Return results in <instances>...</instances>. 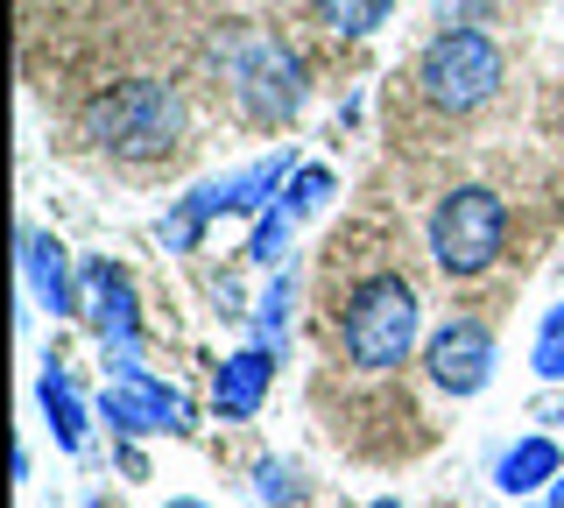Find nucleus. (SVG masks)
Wrapping results in <instances>:
<instances>
[{"label":"nucleus","instance_id":"obj_11","mask_svg":"<svg viewBox=\"0 0 564 508\" xmlns=\"http://www.w3.org/2000/svg\"><path fill=\"white\" fill-rule=\"evenodd\" d=\"M311 14H317V29H332V36L367 43L388 14H395V0H311Z\"/></svg>","mask_w":564,"mask_h":508},{"label":"nucleus","instance_id":"obj_10","mask_svg":"<svg viewBox=\"0 0 564 508\" xmlns=\"http://www.w3.org/2000/svg\"><path fill=\"white\" fill-rule=\"evenodd\" d=\"M22 275H29V290H35V304L50 311V318H64V311H78V296H70V255H64V240H50V234H22Z\"/></svg>","mask_w":564,"mask_h":508},{"label":"nucleus","instance_id":"obj_17","mask_svg":"<svg viewBox=\"0 0 564 508\" xmlns=\"http://www.w3.org/2000/svg\"><path fill=\"white\" fill-rule=\"evenodd\" d=\"M282 311H290V283H269V296H261V346H282Z\"/></svg>","mask_w":564,"mask_h":508},{"label":"nucleus","instance_id":"obj_1","mask_svg":"<svg viewBox=\"0 0 564 508\" xmlns=\"http://www.w3.org/2000/svg\"><path fill=\"white\" fill-rule=\"evenodd\" d=\"M423 339V296L402 269H367L352 275V283L332 296V346H339V360L352 367V375L367 381H388L402 375Z\"/></svg>","mask_w":564,"mask_h":508},{"label":"nucleus","instance_id":"obj_6","mask_svg":"<svg viewBox=\"0 0 564 508\" xmlns=\"http://www.w3.org/2000/svg\"><path fill=\"white\" fill-rule=\"evenodd\" d=\"M423 367H431V389L466 402L480 396L494 381V325L487 318H452L431 332V346H423Z\"/></svg>","mask_w":564,"mask_h":508},{"label":"nucleus","instance_id":"obj_14","mask_svg":"<svg viewBox=\"0 0 564 508\" xmlns=\"http://www.w3.org/2000/svg\"><path fill=\"white\" fill-rule=\"evenodd\" d=\"M529 367H536V381H564V304L543 311L536 346H529Z\"/></svg>","mask_w":564,"mask_h":508},{"label":"nucleus","instance_id":"obj_8","mask_svg":"<svg viewBox=\"0 0 564 508\" xmlns=\"http://www.w3.org/2000/svg\"><path fill=\"white\" fill-rule=\"evenodd\" d=\"M269 381H275V346H247L212 375V402H219L226 424H247V417L269 402Z\"/></svg>","mask_w":564,"mask_h":508},{"label":"nucleus","instance_id":"obj_5","mask_svg":"<svg viewBox=\"0 0 564 508\" xmlns=\"http://www.w3.org/2000/svg\"><path fill=\"white\" fill-rule=\"evenodd\" d=\"M508 226L516 219H508V198L494 184H452L431 205V226H423L437 275L445 283H480V275H494L508 255Z\"/></svg>","mask_w":564,"mask_h":508},{"label":"nucleus","instance_id":"obj_15","mask_svg":"<svg viewBox=\"0 0 564 508\" xmlns=\"http://www.w3.org/2000/svg\"><path fill=\"white\" fill-rule=\"evenodd\" d=\"M290 226H296V219L282 213V205H269V213H261V226H254V240H247V255H254L261 269H269V261L290 248Z\"/></svg>","mask_w":564,"mask_h":508},{"label":"nucleus","instance_id":"obj_18","mask_svg":"<svg viewBox=\"0 0 564 508\" xmlns=\"http://www.w3.org/2000/svg\"><path fill=\"white\" fill-rule=\"evenodd\" d=\"M551 508H564V473H557V480H551Z\"/></svg>","mask_w":564,"mask_h":508},{"label":"nucleus","instance_id":"obj_12","mask_svg":"<svg viewBox=\"0 0 564 508\" xmlns=\"http://www.w3.org/2000/svg\"><path fill=\"white\" fill-rule=\"evenodd\" d=\"M43 410H50V431H57V445L78 452V445H85V402H78V389H70L64 367H50V375H43Z\"/></svg>","mask_w":564,"mask_h":508},{"label":"nucleus","instance_id":"obj_16","mask_svg":"<svg viewBox=\"0 0 564 508\" xmlns=\"http://www.w3.org/2000/svg\"><path fill=\"white\" fill-rule=\"evenodd\" d=\"M261 501H269V508H296V501H304V487H296V466L261 460Z\"/></svg>","mask_w":564,"mask_h":508},{"label":"nucleus","instance_id":"obj_7","mask_svg":"<svg viewBox=\"0 0 564 508\" xmlns=\"http://www.w3.org/2000/svg\"><path fill=\"white\" fill-rule=\"evenodd\" d=\"M106 424L120 437H149V431H191V410L184 396L170 389V381H155L149 367H134V375H113V389H106Z\"/></svg>","mask_w":564,"mask_h":508},{"label":"nucleus","instance_id":"obj_19","mask_svg":"<svg viewBox=\"0 0 564 508\" xmlns=\"http://www.w3.org/2000/svg\"><path fill=\"white\" fill-rule=\"evenodd\" d=\"M170 508H205V501H170Z\"/></svg>","mask_w":564,"mask_h":508},{"label":"nucleus","instance_id":"obj_3","mask_svg":"<svg viewBox=\"0 0 564 508\" xmlns=\"http://www.w3.org/2000/svg\"><path fill=\"white\" fill-rule=\"evenodd\" d=\"M410 85H416V107L431 114V120H473L480 107L501 99L508 57H501V43H494L487 29L452 22V29H437V36L423 43Z\"/></svg>","mask_w":564,"mask_h":508},{"label":"nucleus","instance_id":"obj_9","mask_svg":"<svg viewBox=\"0 0 564 508\" xmlns=\"http://www.w3.org/2000/svg\"><path fill=\"white\" fill-rule=\"evenodd\" d=\"M564 473V452H557V437H516V445L501 452V460H494V487H501L508 501H529L536 495V487H551Z\"/></svg>","mask_w":564,"mask_h":508},{"label":"nucleus","instance_id":"obj_20","mask_svg":"<svg viewBox=\"0 0 564 508\" xmlns=\"http://www.w3.org/2000/svg\"><path fill=\"white\" fill-rule=\"evenodd\" d=\"M375 508H402V501H375Z\"/></svg>","mask_w":564,"mask_h":508},{"label":"nucleus","instance_id":"obj_4","mask_svg":"<svg viewBox=\"0 0 564 508\" xmlns=\"http://www.w3.org/2000/svg\"><path fill=\"white\" fill-rule=\"evenodd\" d=\"M212 57H219L226 99H234L240 120H254V128H282L311 93L304 57L282 36H261V29H226V36L212 43Z\"/></svg>","mask_w":564,"mask_h":508},{"label":"nucleus","instance_id":"obj_13","mask_svg":"<svg viewBox=\"0 0 564 508\" xmlns=\"http://www.w3.org/2000/svg\"><path fill=\"white\" fill-rule=\"evenodd\" d=\"M332 191H339V177H332L325 163H304L290 184H282V198H275V205H282L290 219H311V213H325V198H332Z\"/></svg>","mask_w":564,"mask_h":508},{"label":"nucleus","instance_id":"obj_2","mask_svg":"<svg viewBox=\"0 0 564 508\" xmlns=\"http://www.w3.org/2000/svg\"><path fill=\"white\" fill-rule=\"evenodd\" d=\"M184 128H191L184 93L163 85V78H120V85H106V93H93L85 114H78L85 142L99 155H113V163H128V170L170 163V155L184 149Z\"/></svg>","mask_w":564,"mask_h":508},{"label":"nucleus","instance_id":"obj_22","mask_svg":"<svg viewBox=\"0 0 564 508\" xmlns=\"http://www.w3.org/2000/svg\"><path fill=\"white\" fill-rule=\"evenodd\" d=\"M93 508H99V501H93Z\"/></svg>","mask_w":564,"mask_h":508},{"label":"nucleus","instance_id":"obj_21","mask_svg":"<svg viewBox=\"0 0 564 508\" xmlns=\"http://www.w3.org/2000/svg\"><path fill=\"white\" fill-rule=\"evenodd\" d=\"M543 508H551V501H543Z\"/></svg>","mask_w":564,"mask_h":508}]
</instances>
